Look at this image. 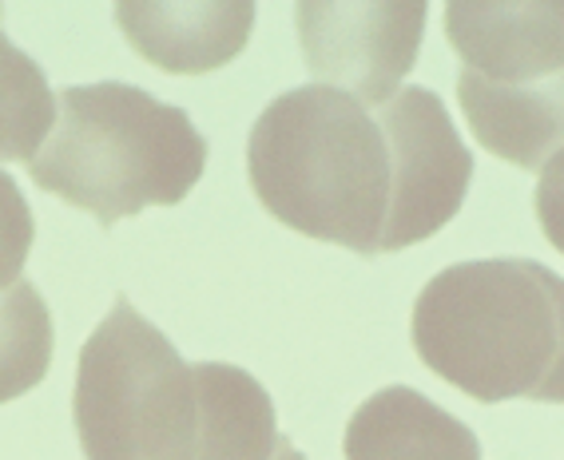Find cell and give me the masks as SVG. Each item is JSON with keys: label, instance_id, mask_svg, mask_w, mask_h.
I'll return each instance as SVG.
<instances>
[{"label": "cell", "instance_id": "cell-1", "mask_svg": "<svg viewBox=\"0 0 564 460\" xmlns=\"http://www.w3.org/2000/svg\"><path fill=\"white\" fill-rule=\"evenodd\" d=\"M254 199L282 227L373 259L390 219L393 160L378 111L303 84L262 108L247 140Z\"/></svg>", "mask_w": 564, "mask_h": 460}, {"label": "cell", "instance_id": "cell-2", "mask_svg": "<svg viewBox=\"0 0 564 460\" xmlns=\"http://www.w3.org/2000/svg\"><path fill=\"white\" fill-rule=\"evenodd\" d=\"M413 350L481 405H564V278L533 259L454 262L413 302Z\"/></svg>", "mask_w": 564, "mask_h": 460}, {"label": "cell", "instance_id": "cell-3", "mask_svg": "<svg viewBox=\"0 0 564 460\" xmlns=\"http://www.w3.org/2000/svg\"><path fill=\"white\" fill-rule=\"evenodd\" d=\"M207 171V140L192 116L135 84L104 80L61 91L52 140L29 163L48 195L88 210L100 227L143 207H175Z\"/></svg>", "mask_w": 564, "mask_h": 460}, {"label": "cell", "instance_id": "cell-4", "mask_svg": "<svg viewBox=\"0 0 564 460\" xmlns=\"http://www.w3.org/2000/svg\"><path fill=\"white\" fill-rule=\"evenodd\" d=\"M72 425L84 460H195V370L128 298L80 346Z\"/></svg>", "mask_w": 564, "mask_h": 460}, {"label": "cell", "instance_id": "cell-5", "mask_svg": "<svg viewBox=\"0 0 564 460\" xmlns=\"http://www.w3.org/2000/svg\"><path fill=\"white\" fill-rule=\"evenodd\" d=\"M390 140L393 190L382 254L434 239L465 207L474 183V151L465 147L437 91L410 84L378 108Z\"/></svg>", "mask_w": 564, "mask_h": 460}, {"label": "cell", "instance_id": "cell-6", "mask_svg": "<svg viewBox=\"0 0 564 460\" xmlns=\"http://www.w3.org/2000/svg\"><path fill=\"white\" fill-rule=\"evenodd\" d=\"M299 41L306 68L323 88L346 91L366 108H382L402 91L417 64L430 4H299Z\"/></svg>", "mask_w": 564, "mask_h": 460}, {"label": "cell", "instance_id": "cell-7", "mask_svg": "<svg viewBox=\"0 0 564 460\" xmlns=\"http://www.w3.org/2000/svg\"><path fill=\"white\" fill-rule=\"evenodd\" d=\"M445 36L462 72L524 88L564 72V0H454L445 4Z\"/></svg>", "mask_w": 564, "mask_h": 460}, {"label": "cell", "instance_id": "cell-8", "mask_svg": "<svg viewBox=\"0 0 564 460\" xmlns=\"http://www.w3.org/2000/svg\"><path fill=\"white\" fill-rule=\"evenodd\" d=\"M116 24L148 64L203 76L247 48L254 4H116Z\"/></svg>", "mask_w": 564, "mask_h": 460}, {"label": "cell", "instance_id": "cell-9", "mask_svg": "<svg viewBox=\"0 0 564 460\" xmlns=\"http://www.w3.org/2000/svg\"><path fill=\"white\" fill-rule=\"evenodd\" d=\"M457 103L474 128V140L521 171L544 167L564 147V72L524 88L485 84L462 72Z\"/></svg>", "mask_w": 564, "mask_h": 460}, {"label": "cell", "instance_id": "cell-10", "mask_svg": "<svg viewBox=\"0 0 564 460\" xmlns=\"http://www.w3.org/2000/svg\"><path fill=\"white\" fill-rule=\"evenodd\" d=\"M346 460H481L477 432L410 385L362 401L346 425Z\"/></svg>", "mask_w": 564, "mask_h": 460}, {"label": "cell", "instance_id": "cell-11", "mask_svg": "<svg viewBox=\"0 0 564 460\" xmlns=\"http://www.w3.org/2000/svg\"><path fill=\"white\" fill-rule=\"evenodd\" d=\"M199 440L195 460H306L279 432L274 401L262 381L227 361H199Z\"/></svg>", "mask_w": 564, "mask_h": 460}, {"label": "cell", "instance_id": "cell-12", "mask_svg": "<svg viewBox=\"0 0 564 460\" xmlns=\"http://www.w3.org/2000/svg\"><path fill=\"white\" fill-rule=\"evenodd\" d=\"M56 128V91L29 52L0 29V163H32Z\"/></svg>", "mask_w": 564, "mask_h": 460}, {"label": "cell", "instance_id": "cell-13", "mask_svg": "<svg viewBox=\"0 0 564 460\" xmlns=\"http://www.w3.org/2000/svg\"><path fill=\"white\" fill-rule=\"evenodd\" d=\"M52 314L32 282L0 291V405L24 397L48 377L52 365Z\"/></svg>", "mask_w": 564, "mask_h": 460}, {"label": "cell", "instance_id": "cell-14", "mask_svg": "<svg viewBox=\"0 0 564 460\" xmlns=\"http://www.w3.org/2000/svg\"><path fill=\"white\" fill-rule=\"evenodd\" d=\"M32 242H36V222H32L29 199L9 171H0V291L21 282Z\"/></svg>", "mask_w": 564, "mask_h": 460}, {"label": "cell", "instance_id": "cell-15", "mask_svg": "<svg viewBox=\"0 0 564 460\" xmlns=\"http://www.w3.org/2000/svg\"><path fill=\"white\" fill-rule=\"evenodd\" d=\"M533 207H536V222H541L544 239L564 254V147L541 167Z\"/></svg>", "mask_w": 564, "mask_h": 460}]
</instances>
